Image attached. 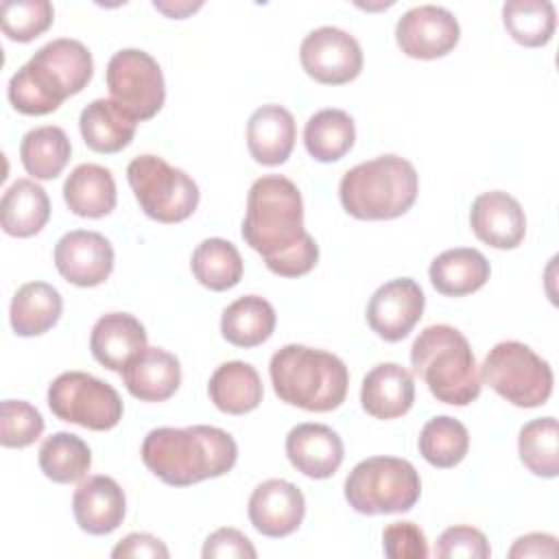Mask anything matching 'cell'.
I'll return each instance as SVG.
<instances>
[{"label": "cell", "mask_w": 559, "mask_h": 559, "mask_svg": "<svg viewBox=\"0 0 559 559\" xmlns=\"http://www.w3.org/2000/svg\"><path fill=\"white\" fill-rule=\"evenodd\" d=\"M240 234L280 277L306 275L319 260V245L304 229L301 192L284 175H264L251 183Z\"/></svg>", "instance_id": "1"}, {"label": "cell", "mask_w": 559, "mask_h": 559, "mask_svg": "<svg viewBox=\"0 0 559 559\" xmlns=\"http://www.w3.org/2000/svg\"><path fill=\"white\" fill-rule=\"evenodd\" d=\"M238 459L234 437L216 426L153 428L142 441L144 465L170 487H190L227 474Z\"/></svg>", "instance_id": "2"}, {"label": "cell", "mask_w": 559, "mask_h": 559, "mask_svg": "<svg viewBox=\"0 0 559 559\" xmlns=\"http://www.w3.org/2000/svg\"><path fill=\"white\" fill-rule=\"evenodd\" d=\"M269 373L282 402L310 413L338 408L349 386V371L338 356L297 343L273 354Z\"/></svg>", "instance_id": "3"}, {"label": "cell", "mask_w": 559, "mask_h": 559, "mask_svg": "<svg viewBox=\"0 0 559 559\" xmlns=\"http://www.w3.org/2000/svg\"><path fill=\"white\" fill-rule=\"evenodd\" d=\"M411 367L443 404L467 406L480 395V373L467 338L452 325L437 323L419 332L411 347Z\"/></svg>", "instance_id": "4"}, {"label": "cell", "mask_w": 559, "mask_h": 559, "mask_svg": "<svg viewBox=\"0 0 559 559\" xmlns=\"http://www.w3.org/2000/svg\"><path fill=\"white\" fill-rule=\"evenodd\" d=\"M417 192L415 166L393 153L349 168L338 183L343 210L360 221L397 218L413 207Z\"/></svg>", "instance_id": "5"}, {"label": "cell", "mask_w": 559, "mask_h": 559, "mask_svg": "<svg viewBox=\"0 0 559 559\" xmlns=\"http://www.w3.org/2000/svg\"><path fill=\"white\" fill-rule=\"evenodd\" d=\"M421 496V480L413 463L397 456H369L345 478V500L362 515L411 511Z\"/></svg>", "instance_id": "6"}, {"label": "cell", "mask_w": 559, "mask_h": 559, "mask_svg": "<svg viewBox=\"0 0 559 559\" xmlns=\"http://www.w3.org/2000/svg\"><path fill=\"white\" fill-rule=\"evenodd\" d=\"M127 181L140 210L157 223H181L199 205V186L159 155H138L127 166Z\"/></svg>", "instance_id": "7"}, {"label": "cell", "mask_w": 559, "mask_h": 559, "mask_svg": "<svg viewBox=\"0 0 559 559\" xmlns=\"http://www.w3.org/2000/svg\"><path fill=\"white\" fill-rule=\"evenodd\" d=\"M552 369L520 341H502L489 349L480 367V382L520 408L546 404L552 393Z\"/></svg>", "instance_id": "8"}, {"label": "cell", "mask_w": 559, "mask_h": 559, "mask_svg": "<svg viewBox=\"0 0 559 559\" xmlns=\"http://www.w3.org/2000/svg\"><path fill=\"white\" fill-rule=\"evenodd\" d=\"M48 406L61 421L90 430H111L122 419L118 391L85 371H66L48 386Z\"/></svg>", "instance_id": "9"}, {"label": "cell", "mask_w": 559, "mask_h": 559, "mask_svg": "<svg viewBox=\"0 0 559 559\" xmlns=\"http://www.w3.org/2000/svg\"><path fill=\"white\" fill-rule=\"evenodd\" d=\"M109 96L138 122L151 120L166 100V83L159 63L140 48H122L107 63Z\"/></svg>", "instance_id": "10"}, {"label": "cell", "mask_w": 559, "mask_h": 559, "mask_svg": "<svg viewBox=\"0 0 559 559\" xmlns=\"http://www.w3.org/2000/svg\"><path fill=\"white\" fill-rule=\"evenodd\" d=\"M299 59L306 74L323 85L349 83L362 70L358 39L338 26L310 31L299 46Z\"/></svg>", "instance_id": "11"}, {"label": "cell", "mask_w": 559, "mask_h": 559, "mask_svg": "<svg viewBox=\"0 0 559 559\" xmlns=\"http://www.w3.org/2000/svg\"><path fill=\"white\" fill-rule=\"evenodd\" d=\"M459 20L452 11L437 4L413 7L395 24V41L413 59L443 57L459 44Z\"/></svg>", "instance_id": "12"}, {"label": "cell", "mask_w": 559, "mask_h": 559, "mask_svg": "<svg viewBox=\"0 0 559 559\" xmlns=\"http://www.w3.org/2000/svg\"><path fill=\"white\" fill-rule=\"evenodd\" d=\"M426 297L413 277L382 284L367 304V323L384 341L397 343L411 334L424 314Z\"/></svg>", "instance_id": "13"}, {"label": "cell", "mask_w": 559, "mask_h": 559, "mask_svg": "<svg viewBox=\"0 0 559 559\" xmlns=\"http://www.w3.org/2000/svg\"><path fill=\"white\" fill-rule=\"evenodd\" d=\"M55 266L66 282L92 288L111 275L114 247L98 231L72 229L55 245Z\"/></svg>", "instance_id": "14"}, {"label": "cell", "mask_w": 559, "mask_h": 559, "mask_svg": "<svg viewBox=\"0 0 559 559\" xmlns=\"http://www.w3.org/2000/svg\"><path fill=\"white\" fill-rule=\"evenodd\" d=\"M306 515V500L297 485L284 478L260 483L249 498V520L266 537H286L295 533Z\"/></svg>", "instance_id": "15"}, {"label": "cell", "mask_w": 559, "mask_h": 559, "mask_svg": "<svg viewBox=\"0 0 559 559\" xmlns=\"http://www.w3.org/2000/svg\"><path fill=\"white\" fill-rule=\"evenodd\" d=\"M474 236L493 249H515L526 236V216L515 197L489 190L474 199L469 210Z\"/></svg>", "instance_id": "16"}, {"label": "cell", "mask_w": 559, "mask_h": 559, "mask_svg": "<svg viewBox=\"0 0 559 559\" xmlns=\"http://www.w3.org/2000/svg\"><path fill=\"white\" fill-rule=\"evenodd\" d=\"M72 511L81 531L109 535L124 520L127 498L114 478L98 474L79 483L72 496Z\"/></svg>", "instance_id": "17"}, {"label": "cell", "mask_w": 559, "mask_h": 559, "mask_svg": "<svg viewBox=\"0 0 559 559\" xmlns=\"http://www.w3.org/2000/svg\"><path fill=\"white\" fill-rule=\"evenodd\" d=\"M290 465L308 478H330L343 463L345 450L336 430L325 424H299L286 435Z\"/></svg>", "instance_id": "18"}, {"label": "cell", "mask_w": 559, "mask_h": 559, "mask_svg": "<svg viewBox=\"0 0 559 559\" xmlns=\"http://www.w3.org/2000/svg\"><path fill=\"white\" fill-rule=\"evenodd\" d=\"M90 349L96 362L111 371H122L146 349V330L129 312H107L92 328Z\"/></svg>", "instance_id": "19"}, {"label": "cell", "mask_w": 559, "mask_h": 559, "mask_svg": "<svg viewBox=\"0 0 559 559\" xmlns=\"http://www.w3.org/2000/svg\"><path fill=\"white\" fill-rule=\"evenodd\" d=\"M297 127L293 114L282 105L258 107L247 122V148L262 166L284 164L295 146Z\"/></svg>", "instance_id": "20"}, {"label": "cell", "mask_w": 559, "mask_h": 559, "mask_svg": "<svg viewBox=\"0 0 559 559\" xmlns=\"http://www.w3.org/2000/svg\"><path fill=\"white\" fill-rule=\"evenodd\" d=\"M413 402V376L397 362H380L362 378L360 404L376 419L402 417L411 411Z\"/></svg>", "instance_id": "21"}, {"label": "cell", "mask_w": 559, "mask_h": 559, "mask_svg": "<svg viewBox=\"0 0 559 559\" xmlns=\"http://www.w3.org/2000/svg\"><path fill=\"white\" fill-rule=\"evenodd\" d=\"M127 391L140 402H164L181 384V365L175 354L162 347L142 349L122 371Z\"/></svg>", "instance_id": "22"}, {"label": "cell", "mask_w": 559, "mask_h": 559, "mask_svg": "<svg viewBox=\"0 0 559 559\" xmlns=\"http://www.w3.org/2000/svg\"><path fill=\"white\" fill-rule=\"evenodd\" d=\"M491 266L487 258L472 247H456L439 253L428 269L437 293L445 297H463L483 288L489 280Z\"/></svg>", "instance_id": "23"}, {"label": "cell", "mask_w": 559, "mask_h": 559, "mask_svg": "<svg viewBox=\"0 0 559 559\" xmlns=\"http://www.w3.org/2000/svg\"><path fill=\"white\" fill-rule=\"evenodd\" d=\"M138 120L111 98L92 100L79 118L83 142L96 153H118L131 144Z\"/></svg>", "instance_id": "24"}, {"label": "cell", "mask_w": 559, "mask_h": 559, "mask_svg": "<svg viewBox=\"0 0 559 559\" xmlns=\"http://www.w3.org/2000/svg\"><path fill=\"white\" fill-rule=\"evenodd\" d=\"M48 218V194L33 179H17L4 190L0 203V225L4 234L15 238H31L46 227Z\"/></svg>", "instance_id": "25"}, {"label": "cell", "mask_w": 559, "mask_h": 559, "mask_svg": "<svg viewBox=\"0 0 559 559\" xmlns=\"http://www.w3.org/2000/svg\"><path fill=\"white\" fill-rule=\"evenodd\" d=\"M63 201L76 216H107L116 207V181L111 170L98 164H79L63 183Z\"/></svg>", "instance_id": "26"}, {"label": "cell", "mask_w": 559, "mask_h": 559, "mask_svg": "<svg viewBox=\"0 0 559 559\" xmlns=\"http://www.w3.org/2000/svg\"><path fill=\"white\" fill-rule=\"evenodd\" d=\"M207 393L218 411L245 415L260 406L264 389L255 367L242 360H229L216 367L207 382Z\"/></svg>", "instance_id": "27"}, {"label": "cell", "mask_w": 559, "mask_h": 559, "mask_svg": "<svg viewBox=\"0 0 559 559\" xmlns=\"http://www.w3.org/2000/svg\"><path fill=\"white\" fill-rule=\"evenodd\" d=\"M7 96L13 109L24 116H46L68 98L57 76L35 59H28L9 79Z\"/></svg>", "instance_id": "28"}, {"label": "cell", "mask_w": 559, "mask_h": 559, "mask_svg": "<svg viewBox=\"0 0 559 559\" xmlns=\"http://www.w3.org/2000/svg\"><path fill=\"white\" fill-rule=\"evenodd\" d=\"M63 299L55 286L46 282L22 284L11 299V328L17 336H39L59 321Z\"/></svg>", "instance_id": "29"}, {"label": "cell", "mask_w": 559, "mask_h": 559, "mask_svg": "<svg viewBox=\"0 0 559 559\" xmlns=\"http://www.w3.org/2000/svg\"><path fill=\"white\" fill-rule=\"evenodd\" d=\"M275 310L260 295H245L231 301L221 314V334L236 347H255L271 338Z\"/></svg>", "instance_id": "30"}, {"label": "cell", "mask_w": 559, "mask_h": 559, "mask_svg": "<svg viewBox=\"0 0 559 559\" xmlns=\"http://www.w3.org/2000/svg\"><path fill=\"white\" fill-rule=\"evenodd\" d=\"M356 140V127L347 111L343 109H321L312 114L304 127V144L312 159L336 162Z\"/></svg>", "instance_id": "31"}, {"label": "cell", "mask_w": 559, "mask_h": 559, "mask_svg": "<svg viewBox=\"0 0 559 559\" xmlns=\"http://www.w3.org/2000/svg\"><path fill=\"white\" fill-rule=\"evenodd\" d=\"M190 269L197 282L210 290H229L242 280V258L234 242L225 238H205L192 251Z\"/></svg>", "instance_id": "32"}, {"label": "cell", "mask_w": 559, "mask_h": 559, "mask_svg": "<svg viewBox=\"0 0 559 559\" xmlns=\"http://www.w3.org/2000/svg\"><path fill=\"white\" fill-rule=\"evenodd\" d=\"M31 59L48 68L63 85L68 96L79 94L94 74L92 52L85 44L70 37H59L44 44Z\"/></svg>", "instance_id": "33"}, {"label": "cell", "mask_w": 559, "mask_h": 559, "mask_svg": "<svg viewBox=\"0 0 559 559\" xmlns=\"http://www.w3.org/2000/svg\"><path fill=\"white\" fill-rule=\"evenodd\" d=\"M70 153L72 146L66 131L55 124L31 129L20 142L22 166L35 179H55L66 168Z\"/></svg>", "instance_id": "34"}, {"label": "cell", "mask_w": 559, "mask_h": 559, "mask_svg": "<svg viewBox=\"0 0 559 559\" xmlns=\"http://www.w3.org/2000/svg\"><path fill=\"white\" fill-rule=\"evenodd\" d=\"M39 467L52 483H76L90 472L92 452L79 435L55 432L39 445Z\"/></svg>", "instance_id": "35"}, {"label": "cell", "mask_w": 559, "mask_h": 559, "mask_svg": "<svg viewBox=\"0 0 559 559\" xmlns=\"http://www.w3.org/2000/svg\"><path fill=\"white\" fill-rule=\"evenodd\" d=\"M502 24L518 44L539 48L552 39L557 11L550 0H509L502 4Z\"/></svg>", "instance_id": "36"}, {"label": "cell", "mask_w": 559, "mask_h": 559, "mask_svg": "<svg viewBox=\"0 0 559 559\" xmlns=\"http://www.w3.org/2000/svg\"><path fill=\"white\" fill-rule=\"evenodd\" d=\"M417 445L419 454L430 465L448 469L467 456L469 432L459 419L450 415H437L424 424Z\"/></svg>", "instance_id": "37"}, {"label": "cell", "mask_w": 559, "mask_h": 559, "mask_svg": "<svg viewBox=\"0 0 559 559\" xmlns=\"http://www.w3.org/2000/svg\"><path fill=\"white\" fill-rule=\"evenodd\" d=\"M518 452L524 467L542 478L559 474V428L555 417L531 419L518 437Z\"/></svg>", "instance_id": "38"}, {"label": "cell", "mask_w": 559, "mask_h": 559, "mask_svg": "<svg viewBox=\"0 0 559 559\" xmlns=\"http://www.w3.org/2000/svg\"><path fill=\"white\" fill-rule=\"evenodd\" d=\"M2 33L13 41H33L50 28L55 9L48 0H4L0 7Z\"/></svg>", "instance_id": "39"}, {"label": "cell", "mask_w": 559, "mask_h": 559, "mask_svg": "<svg viewBox=\"0 0 559 559\" xmlns=\"http://www.w3.org/2000/svg\"><path fill=\"white\" fill-rule=\"evenodd\" d=\"M44 432L41 413L24 400H4L0 404V443L4 448H26Z\"/></svg>", "instance_id": "40"}, {"label": "cell", "mask_w": 559, "mask_h": 559, "mask_svg": "<svg viewBox=\"0 0 559 559\" xmlns=\"http://www.w3.org/2000/svg\"><path fill=\"white\" fill-rule=\"evenodd\" d=\"M435 555L441 559H487L491 555V548L483 531L459 524L445 528L439 535L435 544Z\"/></svg>", "instance_id": "41"}, {"label": "cell", "mask_w": 559, "mask_h": 559, "mask_svg": "<svg viewBox=\"0 0 559 559\" xmlns=\"http://www.w3.org/2000/svg\"><path fill=\"white\" fill-rule=\"evenodd\" d=\"M382 548L389 559H426L428 542L415 522H391L382 531Z\"/></svg>", "instance_id": "42"}, {"label": "cell", "mask_w": 559, "mask_h": 559, "mask_svg": "<svg viewBox=\"0 0 559 559\" xmlns=\"http://www.w3.org/2000/svg\"><path fill=\"white\" fill-rule=\"evenodd\" d=\"M201 555H203V559H223V557L253 559L258 552L245 533H240L238 528L225 526V528H218L207 535Z\"/></svg>", "instance_id": "43"}, {"label": "cell", "mask_w": 559, "mask_h": 559, "mask_svg": "<svg viewBox=\"0 0 559 559\" xmlns=\"http://www.w3.org/2000/svg\"><path fill=\"white\" fill-rule=\"evenodd\" d=\"M168 548L166 544L151 535V533H129L124 539H120L116 544V548L111 550V557L114 559H142V557H148V559H168Z\"/></svg>", "instance_id": "44"}, {"label": "cell", "mask_w": 559, "mask_h": 559, "mask_svg": "<svg viewBox=\"0 0 559 559\" xmlns=\"http://www.w3.org/2000/svg\"><path fill=\"white\" fill-rule=\"evenodd\" d=\"M559 555L557 537L548 533H528L513 542L509 557L511 559H524V557H548L555 559Z\"/></svg>", "instance_id": "45"}, {"label": "cell", "mask_w": 559, "mask_h": 559, "mask_svg": "<svg viewBox=\"0 0 559 559\" xmlns=\"http://www.w3.org/2000/svg\"><path fill=\"white\" fill-rule=\"evenodd\" d=\"M153 7H155L157 11H162V13H166L168 17L181 20V17L194 13L197 9H201L203 2H186V0H183V2H159V0H155Z\"/></svg>", "instance_id": "46"}]
</instances>
